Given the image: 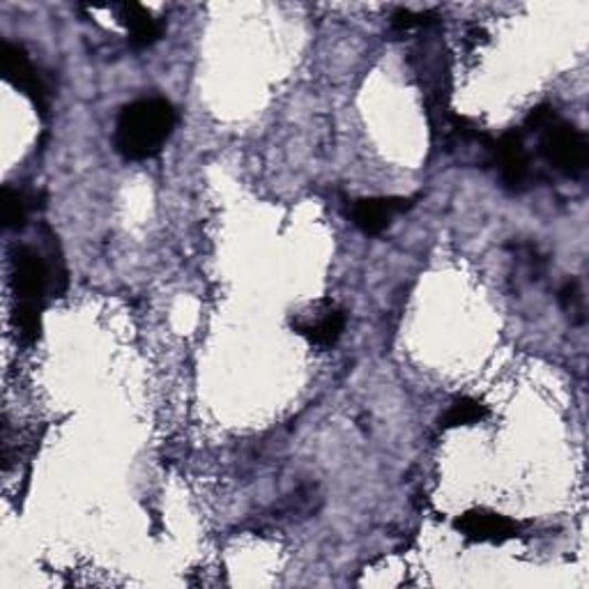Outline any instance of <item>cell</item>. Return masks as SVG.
Segmentation results:
<instances>
[{
  "label": "cell",
  "mask_w": 589,
  "mask_h": 589,
  "mask_svg": "<svg viewBox=\"0 0 589 589\" xmlns=\"http://www.w3.org/2000/svg\"><path fill=\"white\" fill-rule=\"evenodd\" d=\"M456 527L461 529V535L480 544H502L516 537L518 529V525L512 518L486 509H474L463 514L456 520Z\"/></svg>",
  "instance_id": "cell-7"
},
{
  "label": "cell",
  "mask_w": 589,
  "mask_h": 589,
  "mask_svg": "<svg viewBox=\"0 0 589 589\" xmlns=\"http://www.w3.org/2000/svg\"><path fill=\"white\" fill-rule=\"evenodd\" d=\"M12 286L19 302L42 304L51 291V270L40 251L31 246H17L12 254Z\"/></svg>",
  "instance_id": "cell-4"
},
{
  "label": "cell",
  "mask_w": 589,
  "mask_h": 589,
  "mask_svg": "<svg viewBox=\"0 0 589 589\" xmlns=\"http://www.w3.org/2000/svg\"><path fill=\"white\" fill-rule=\"evenodd\" d=\"M410 208V199L401 196H387V199H361L350 208V219L355 227L367 235H380L387 231L397 214Z\"/></svg>",
  "instance_id": "cell-6"
},
{
  "label": "cell",
  "mask_w": 589,
  "mask_h": 589,
  "mask_svg": "<svg viewBox=\"0 0 589 589\" xmlns=\"http://www.w3.org/2000/svg\"><path fill=\"white\" fill-rule=\"evenodd\" d=\"M562 304L569 314H580L582 316V295L578 284H567L562 291Z\"/></svg>",
  "instance_id": "cell-14"
},
{
  "label": "cell",
  "mask_w": 589,
  "mask_h": 589,
  "mask_svg": "<svg viewBox=\"0 0 589 589\" xmlns=\"http://www.w3.org/2000/svg\"><path fill=\"white\" fill-rule=\"evenodd\" d=\"M431 14L424 12V14H414L410 10H399L395 14V19H391V23H395V28H399V31H412V28H422L427 23H431L429 19Z\"/></svg>",
  "instance_id": "cell-13"
},
{
  "label": "cell",
  "mask_w": 589,
  "mask_h": 589,
  "mask_svg": "<svg viewBox=\"0 0 589 589\" xmlns=\"http://www.w3.org/2000/svg\"><path fill=\"white\" fill-rule=\"evenodd\" d=\"M488 414L486 406L474 399H459L452 403L444 414H442V427L444 429H459V427H472L480 424L482 419Z\"/></svg>",
  "instance_id": "cell-11"
},
{
  "label": "cell",
  "mask_w": 589,
  "mask_h": 589,
  "mask_svg": "<svg viewBox=\"0 0 589 589\" xmlns=\"http://www.w3.org/2000/svg\"><path fill=\"white\" fill-rule=\"evenodd\" d=\"M33 199L28 193L6 187L3 196H0V206H3V223L10 231H19L25 227L28 212H31Z\"/></svg>",
  "instance_id": "cell-10"
},
{
  "label": "cell",
  "mask_w": 589,
  "mask_h": 589,
  "mask_svg": "<svg viewBox=\"0 0 589 589\" xmlns=\"http://www.w3.org/2000/svg\"><path fill=\"white\" fill-rule=\"evenodd\" d=\"M120 19L127 25L129 40L136 49H146L161 38L159 21L141 6H136V3L120 6Z\"/></svg>",
  "instance_id": "cell-9"
},
{
  "label": "cell",
  "mask_w": 589,
  "mask_h": 589,
  "mask_svg": "<svg viewBox=\"0 0 589 589\" xmlns=\"http://www.w3.org/2000/svg\"><path fill=\"white\" fill-rule=\"evenodd\" d=\"M541 155L553 164L559 173L578 178L585 173L589 161L587 138L574 125L555 118L541 132Z\"/></svg>",
  "instance_id": "cell-2"
},
{
  "label": "cell",
  "mask_w": 589,
  "mask_h": 589,
  "mask_svg": "<svg viewBox=\"0 0 589 589\" xmlns=\"http://www.w3.org/2000/svg\"><path fill=\"white\" fill-rule=\"evenodd\" d=\"M178 116L171 102L146 97L127 104L116 123V148L125 159L141 161L161 152L176 129Z\"/></svg>",
  "instance_id": "cell-1"
},
{
  "label": "cell",
  "mask_w": 589,
  "mask_h": 589,
  "mask_svg": "<svg viewBox=\"0 0 589 589\" xmlns=\"http://www.w3.org/2000/svg\"><path fill=\"white\" fill-rule=\"evenodd\" d=\"M293 327L297 334L306 336L314 346L329 348L339 341V336L344 334L346 312L334 302H318L314 306H308L306 312L297 314Z\"/></svg>",
  "instance_id": "cell-5"
},
{
  "label": "cell",
  "mask_w": 589,
  "mask_h": 589,
  "mask_svg": "<svg viewBox=\"0 0 589 589\" xmlns=\"http://www.w3.org/2000/svg\"><path fill=\"white\" fill-rule=\"evenodd\" d=\"M495 164L499 168L502 180L512 189H518L525 185L529 176V157L523 144V136L518 132H507L493 148Z\"/></svg>",
  "instance_id": "cell-8"
},
{
  "label": "cell",
  "mask_w": 589,
  "mask_h": 589,
  "mask_svg": "<svg viewBox=\"0 0 589 589\" xmlns=\"http://www.w3.org/2000/svg\"><path fill=\"white\" fill-rule=\"evenodd\" d=\"M42 304L19 302L14 308V325L25 341H35L42 329Z\"/></svg>",
  "instance_id": "cell-12"
},
{
  "label": "cell",
  "mask_w": 589,
  "mask_h": 589,
  "mask_svg": "<svg viewBox=\"0 0 589 589\" xmlns=\"http://www.w3.org/2000/svg\"><path fill=\"white\" fill-rule=\"evenodd\" d=\"M0 70H3V76L12 86L31 99L33 106L44 116L49 111V91L25 51L17 44L3 42V46H0Z\"/></svg>",
  "instance_id": "cell-3"
}]
</instances>
